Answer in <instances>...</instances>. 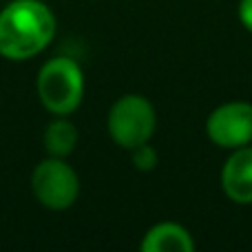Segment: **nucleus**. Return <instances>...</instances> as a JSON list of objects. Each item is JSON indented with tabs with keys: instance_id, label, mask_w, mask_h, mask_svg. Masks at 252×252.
<instances>
[{
	"instance_id": "f257e3e1",
	"label": "nucleus",
	"mask_w": 252,
	"mask_h": 252,
	"mask_svg": "<svg viewBox=\"0 0 252 252\" xmlns=\"http://www.w3.org/2000/svg\"><path fill=\"white\" fill-rule=\"evenodd\" d=\"M56 16L42 0H11L0 11V56L31 60L51 44Z\"/></svg>"
},
{
	"instance_id": "f03ea898",
	"label": "nucleus",
	"mask_w": 252,
	"mask_h": 252,
	"mask_svg": "<svg viewBox=\"0 0 252 252\" xmlns=\"http://www.w3.org/2000/svg\"><path fill=\"white\" fill-rule=\"evenodd\" d=\"M38 97L51 115L75 113L84 97V75L82 69L71 58H51L44 62L35 80Z\"/></svg>"
},
{
	"instance_id": "7ed1b4c3",
	"label": "nucleus",
	"mask_w": 252,
	"mask_h": 252,
	"mask_svg": "<svg viewBox=\"0 0 252 252\" xmlns=\"http://www.w3.org/2000/svg\"><path fill=\"white\" fill-rule=\"evenodd\" d=\"M157 115L153 104L142 95H122L109 111L106 128L118 146L133 151L139 144H146L155 133Z\"/></svg>"
},
{
	"instance_id": "20e7f679",
	"label": "nucleus",
	"mask_w": 252,
	"mask_h": 252,
	"mask_svg": "<svg viewBox=\"0 0 252 252\" xmlns=\"http://www.w3.org/2000/svg\"><path fill=\"white\" fill-rule=\"evenodd\" d=\"M31 192L49 210H66L75 204L80 192L78 173L64 161V157H51L40 161L31 173Z\"/></svg>"
},
{
	"instance_id": "39448f33",
	"label": "nucleus",
	"mask_w": 252,
	"mask_h": 252,
	"mask_svg": "<svg viewBox=\"0 0 252 252\" xmlns=\"http://www.w3.org/2000/svg\"><path fill=\"white\" fill-rule=\"evenodd\" d=\"M206 133L210 142L221 148H241L252 142V104L226 102L217 106L206 120Z\"/></svg>"
},
{
	"instance_id": "423d86ee",
	"label": "nucleus",
	"mask_w": 252,
	"mask_h": 252,
	"mask_svg": "<svg viewBox=\"0 0 252 252\" xmlns=\"http://www.w3.org/2000/svg\"><path fill=\"white\" fill-rule=\"evenodd\" d=\"M221 188L235 204H252V146L232 151L221 170Z\"/></svg>"
},
{
	"instance_id": "0eeeda50",
	"label": "nucleus",
	"mask_w": 252,
	"mask_h": 252,
	"mask_svg": "<svg viewBox=\"0 0 252 252\" xmlns=\"http://www.w3.org/2000/svg\"><path fill=\"white\" fill-rule=\"evenodd\" d=\"M139 250L142 252H192L195 250V241H192L190 232L184 226H179L175 221H161L144 235Z\"/></svg>"
},
{
	"instance_id": "6e6552de",
	"label": "nucleus",
	"mask_w": 252,
	"mask_h": 252,
	"mask_svg": "<svg viewBox=\"0 0 252 252\" xmlns=\"http://www.w3.org/2000/svg\"><path fill=\"white\" fill-rule=\"evenodd\" d=\"M78 144V128L66 115H56L51 124L44 130V148L51 157H66L75 151Z\"/></svg>"
},
{
	"instance_id": "1a4fd4ad",
	"label": "nucleus",
	"mask_w": 252,
	"mask_h": 252,
	"mask_svg": "<svg viewBox=\"0 0 252 252\" xmlns=\"http://www.w3.org/2000/svg\"><path fill=\"white\" fill-rule=\"evenodd\" d=\"M157 159H159V155H157V151L148 142L133 148V166L137 170H142V173H148V170L155 168Z\"/></svg>"
},
{
	"instance_id": "9d476101",
	"label": "nucleus",
	"mask_w": 252,
	"mask_h": 252,
	"mask_svg": "<svg viewBox=\"0 0 252 252\" xmlns=\"http://www.w3.org/2000/svg\"><path fill=\"white\" fill-rule=\"evenodd\" d=\"M239 20L244 29H248L252 33V0H241L239 2Z\"/></svg>"
}]
</instances>
